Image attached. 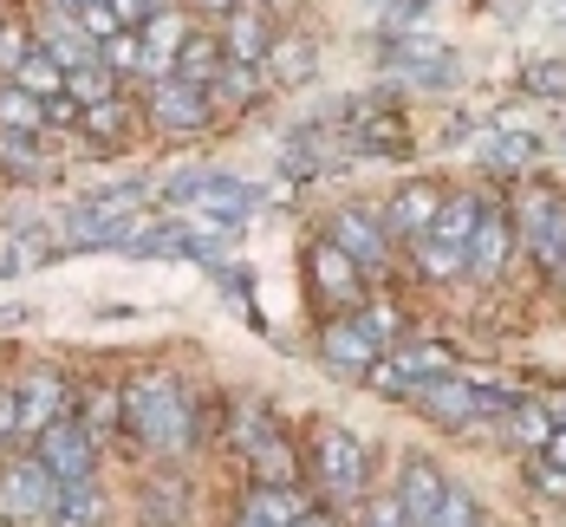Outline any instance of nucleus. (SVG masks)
I'll return each instance as SVG.
<instances>
[{
  "instance_id": "8",
  "label": "nucleus",
  "mask_w": 566,
  "mask_h": 527,
  "mask_svg": "<svg viewBox=\"0 0 566 527\" xmlns=\"http://www.w3.org/2000/svg\"><path fill=\"white\" fill-rule=\"evenodd\" d=\"M33 456L53 468L59 482H92V468H98V436H92L85 423L59 417V423H46V430L33 436Z\"/></svg>"
},
{
  "instance_id": "23",
  "label": "nucleus",
  "mask_w": 566,
  "mask_h": 527,
  "mask_svg": "<svg viewBox=\"0 0 566 527\" xmlns=\"http://www.w3.org/2000/svg\"><path fill=\"white\" fill-rule=\"evenodd\" d=\"M182 40H189V27L164 7V13L144 27V78H164V72L176 65V46H182Z\"/></svg>"
},
{
  "instance_id": "12",
  "label": "nucleus",
  "mask_w": 566,
  "mask_h": 527,
  "mask_svg": "<svg viewBox=\"0 0 566 527\" xmlns=\"http://www.w3.org/2000/svg\"><path fill=\"white\" fill-rule=\"evenodd\" d=\"M521 247L541 261V267H560L566 254V202L554 189H527L521 202Z\"/></svg>"
},
{
  "instance_id": "28",
  "label": "nucleus",
  "mask_w": 566,
  "mask_h": 527,
  "mask_svg": "<svg viewBox=\"0 0 566 527\" xmlns=\"http://www.w3.org/2000/svg\"><path fill=\"white\" fill-rule=\"evenodd\" d=\"M0 130H46V98H33L27 85L0 78Z\"/></svg>"
},
{
  "instance_id": "42",
  "label": "nucleus",
  "mask_w": 566,
  "mask_h": 527,
  "mask_svg": "<svg viewBox=\"0 0 566 527\" xmlns=\"http://www.w3.org/2000/svg\"><path fill=\"white\" fill-rule=\"evenodd\" d=\"M20 436V384H0V443Z\"/></svg>"
},
{
  "instance_id": "2",
  "label": "nucleus",
  "mask_w": 566,
  "mask_h": 527,
  "mask_svg": "<svg viewBox=\"0 0 566 527\" xmlns=\"http://www.w3.org/2000/svg\"><path fill=\"white\" fill-rule=\"evenodd\" d=\"M164 196H170L176 209H196L209 229H241L268 202L254 182H241V176H228V170H182V176H170Z\"/></svg>"
},
{
  "instance_id": "41",
  "label": "nucleus",
  "mask_w": 566,
  "mask_h": 527,
  "mask_svg": "<svg viewBox=\"0 0 566 527\" xmlns=\"http://www.w3.org/2000/svg\"><path fill=\"white\" fill-rule=\"evenodd\" d=\"M112 7H117V20H124V27H150L170 0H112Z\"/></svg>"
},
{
  "instance_id": "14",
  "label": "nucleus",
  "mask_w": 566,
  "mask_h": 527,
  "mask_svg": "<svg viewBox=\"0 0 566 527\" xmlns=\"http://www.w3.org/2000/svg\"><path fill=\"white\" fill-rule=\"evenodd\" d=\"M130 215L137 209H124V196L78 202V209H65V241L72 247H124L130 241Z\"/></svg>"
},
{
  "instance_id": "15",
  "label": "nucleus",
  "mask_w": 566,
  "mask_h": 527,
  "mask_svg": "<svg viewBox=\"0 0 566 527\" xmlns=\"http://www.w3.org/2000/svg\"><path fill=\"white\" fill-rule=\"evenodd\" d=\"M391 495H397V508L410 515V527H423L437 508H443L450 475L430 463V456H403V463H397V488H391Z\"/></svg>"
},
{
  "instance_id": "21",
  "label": "nucleus",
  "mask_w": 566,
  "mask_h": 527,
  "mask_svg": "<svg viewBox=\"0 0 566 527\" xmlns=\"http://www.w3.org/2000/svg\"><path fill=\"white\" fill-rule=\"evenodd\" d=\"M222 53L241 59V65H268L274 53V33H268V13L261 7H234L222 20Z\"/></svg>"
},
{
  "instance_id": "17",
  "label": "nucleus",
  "mask_w": 566,
  "mask_h": 527,
  "mask_svg": "<svg viewBox=\"0 0 566 527\" xmlns=\"http://www.w3.org/2000/svg\"><path fill=\"white\" fill-rule=\"evenodd\" d=\"M437 209H443V196L430 182H403L385 202V229H391V241H423V234L437 229Z\"/></svg>"
},
{
  "instance_id": "25",
  "label": "nucleus",
  "mask_w": 566,
  "mask_h": 527,
  "mask_svg": "<svg viewBox=\"0 0 566 527\" xmlns=\"http://www.w3.org/2000/svg\"><path fill=\"white\" fill-rule=\"evenodd\" d=\"M248 515L268 527H293L300 515H306V502H300V488L293 482H261L254 495H248Z\"/></svg>"
},
{
  "instance_id": "11",
  "label": "nucleus",
  "mask_w": 566,
  "mask_h": 527,
  "mask_svg": "<svg viewBox=\"0 0 566 527\" xmlns=\"http://www.w3.org/2000/svg\"><path fill=\"white\" fill-rule=\"evenodd\" d=\"M234 443H241V456L261 468V482H293L300 468H293V450H286L281 436H274V417L254 404L234 410Z\"/></svg>"
},
{
  "instance_id": "19",
  "label": "nucleus",
  "mask_w": 566,
  "mask_h": 527,
  "mask_svg": "<svg viewBox=\"0 0 566 527\" xmlns=\"http://www.w3.org/2000/svg\"><path fill=\"white\" fill-rule=\"evenodd\" d=\"M397 78L417 92H450V85H462V59L417 40V46H397Z\"/></svg>"
},
{
  "instance_id": "45",
  "label": "nucleus",
  "mask_w": 566,
  "mask_h": 527,
  "mask_svg": "<svg viewBox=\"0 0 566 527\" xmlns=\"http://www.w3.org/2000/svg\"><path fill=\"white\" fill-rule=\"evenodd\" d=\"M196 7H202V13H222V20H228V13H234L241 0H196Z\"/></svg>"
},
{
  "instance_id": "48",
  "label": "nucleus",
  "mask_w": 566,
  "mask_h": 527,
  "mask_svg": "<svg viewBox=\"0 0 566 527\" xmlns=\"http://www.w3.org/2000/svg\"><path fill=\"white\" fill-rule=\"evenodd\" d=\"M241 527H268V521H254V515H241Z\"/></svg>"
},
{
  "instance_id": "49",
  "label": "nucleus",
  "mask_w": 566,
  "mask_h": 527,
  "mask_svg": "<svg viewBox=\"0 0 566 527\" xmlns=\"http://www.w3.org/2000/svg\"><path fill=\"white\" fill-rule=\"evenodd\" d=\"M554 274H560V281H566V254H560V267H554Z\"/></svg>"
},
{
  "instance_id": "47",
  "label": "nucleus",
  "mask_w": 566,
  "mask_h": 527,
  "mask_svg": "<svg viewBox=\"0 0 566 527\" xmlns=\"http://www.w3.org/2000/svg\"><path fill=\"white\" fill-rule=\"evenodd\" d=\"M547 410H554V423H566V398H554V404H547Z\"/></svg>"
},
{
  "instance_id": "5",
  "label": "nucleus",
  "mask_w": 566,
  "mask_h": 527,
  "mask_svg": "<svg viewBox=\"0 0 566 527\" xmlns=\"http://www.w3.org/2000/svg\"><path fill=\"white\" fill-rule=\"evenodd\" d=\"M53 515H59V475L40 456H20V463L0 468V521L53 527Z\"/></svg>"
},
{
  "instance_id": "29",
  "label": "nucleus",
  "mask_w": 566,
  "mask_h": 527,
  "mask_svg": "<svg viewBox=\"0 0 566 527\" xmlns=\"http://www.w3.org/2000/svg\"><path fill=\"white\" fill-rule=\"evenodd\" d=\"M482 157L495 170H527L534 164V137L527 130H482Z\"/></svg>"
},
{
  "instance_id": "10",
  "label": "nucleus",
  "mask_w": 566,
  "mask_h": 527,
  "mask_svg": "<svg viewBox=\"0 0 566 527\" xmlns=\"http://www.w3.org/2000/svg\"><path fill=\"white\" fill-rule=\"evenodd\" d=\"M150 117L170 130V137H196L202 124H209V85H189V78H176V72H164V78H150Z\"/></svg>"
},
{
  "instance_id": "34",
  "label": "nucleus",
  "mask_w": 566,
  "mask_h": 527,
  "mask_svg": "<svg viewBox=\"0 0 566 527\" xmlns=\"http://www.w3.org/2000/svg\"><path fill=\"white\" fill-rule=\"evenodd\" d=\"M98 65H112V72H144V40L124 27V33H112L105 46H98Z\"/></svg>"
},
{
  "instance_id": "22",
  "label": "nucleus",
  "mask_w": 566,
  "mask_h": 527,
  "mask_svg": "<svg viewBox=\"0 0 566 527\" xmlns=\"http://www.w3.org/2000/svg\"><path fill=\"white\" fill-rule=\"evenodd\" d=\"M403 124H397L391 112H358L352 117V150L358 157H371V164H391V157H403Z\"/></svg>"
},
{
  "instance_id": "30",
  "label": "nucleus",
  "mask_w": 566,
  "mask_h": 527,
  "mask_svg": "<svg viewBox=\"0 0 566 527\" xmlns=\"http://www.w3.org/2000/svg\"><path fill=\"white\" fill-rule=\"evenodd\" d=\"M13 85H27L33 98H59V92H65V65H59V59L40 46V53H33L27 65H20V72H13Z\"/></svg>"
},
{
  "instance_id": "36",
  "label": "nucleus",
  "mask_w": 566,
  "mask_h": 527,
  "mask_svg": "<svg viewBox=\"0 0 566 527\" xmlns=\"http://www.w3.org/2000/svg\"><path fill=\"white\" fill-rule=\"evenodd\" d=\"M33 53H40V46H33L20 27H0V78H13V72H20Z\"/></svg>"
},
{
  "instance_id": "20",
  "label": "nucleus",
  "mask_w": 566,
  "mask_h": 527,
  "mask_svg": "<svg viewBox=\"0 0 566 527\" xmlns=\"http://www.w3.org/2000/svg\"><path fill=\"white\" fill-rule=\"evenodd\" d=\"M502 261H509V209L482 202V222H475V234H469V261H462V274L495 281V274H502Z\"/></svg>"
},
{
  "instance_id": "1",
  "label": "nucleus",
  "mask_w": 566,
  "mask_h": 527,
  "mask_svg": "<svg viewBox=\"0 0 566 527\" xmlns=\"http://www.w3.org/2000/svg\"><path fill=\"white\" fill-rule=\"evenodd\" d=\"M124 417L157 456H182L196 443V410H189V398H182V384L170 371H137L124 384Z\"/></svg>"
},
{
  "instance_id": "37",
  "label": "nucleus",
  "mask_w": 566,
  "mask_h": 527,
  "mask_svg": "<svg viewBox=\"0 0 566 527\" xmlns=\"http://www.w3.org/2000/svg\"><path fill=\"white\" fill-rule=\"evenodd\" d=\"M514 430H521V436H527V443H534V450H541V443H547V436H554V410H541V404H521L509 417Z\"/></svg>"
},
{
  "instance_id": "32",
  "label": "nucleus",
  "mask_w": 566,
  "mask_h": 527,
  "mask_svg": "<svg viewBox=\"0 0 566 527\" xmlns=\"http://www.w3.org/2000/svg\"><path fill=\"white\" fill-rule=\"evenodd\" d=\"M0 164L13 176L40 170V130H0Z\"/></svg>"
},
{
  "instance_id": "3",
  "label": "nucleus",
  "mask_w": 566,
  "mask_h": 527,
  "mask_svg": "<svg viewBox=\"0 0 566 527\" xmlns=\"http://www.w3.org/2000/svg\"><path fill=\"white\" fill-rule=\"evenodd\" d=\"M475 222H482V196H443V209H437V229L417 241V267H423L430 281H450V274H462Z\"/></svg>"
},
{
  "instance_id": "26",
  "label": "nucleus",
  "mask_w": 566,
  "mask_h": 527,
  "mask_svg": "<svg viewBox=\"0 0 566 527\" xmlns=\"http://www.w3.org/2000/svg\"><path fill=\"white\" fill-rule=\"evenodd\" d=\"M98 521H105V495H98V482H59L53 527H98Z\"/></svg>"
},
{
  "instance_id": "4",
  "label": "nucleus",
  "mask_w": 566,
  "mask_h": 527,
  "mask_svg": "<svg viewBox=\"0 0 566 527\" xmlns=\"http://www.w3.org/2000/svg\"><path fill=\"white\" fill-rule=\"evenodd\" d=\"M417 410L437 417V423H489V417H514L521 398L502 384H475V378H437L430 391H417Z\"/></svg>"
},
{
  "instance_id": "31",
  "label": "nucleus",
  "mask_w": 566,
  "mask_h": 527,
  "mask_svg": "<svg viewBox=\"0 0 566 527\" xmlns=\"http://www.w3.org/2000/svg\"><path fill=\"white\" fill-rule=\"evenodd\" d=\"M65 92H72L85 112L105 105V98H112V65H72V72H65Z\"/></svg>"
},
{
  "instance_id": "7",
  "label": "nucleus",
  "mask_w": 566,
  "mask_h": 527,
  "mask_svg": "<svg viewBox=\"0 0 566 527\" xmlns=\"http://www.w3.org/2000/svg\"><path fill=\"white\" fill-rule=\"evenodd\" d=\"M313 463H319V482L339 495V502H358L365 495V443L345 430V423H319L313 430Z\"/></svg>"
},
{
  "instance_id": "33",
  "label": "nucleus",
  "mask_w": 566,
  "mask_h": 527,
  "mask_svg": "<svg viewBox=\"0 0 566 527\" xmlns=\"http://www.w3.org/2000/svg\"><path fill=\"white\" fill-rule=\"evenodd\" d=\"M423 527H489V521H482V502H475L469 488H455V482H450V495H443V508H437V515H430Z\"/></svg>"
},
{
  "instance_id": "24",
  "label": "nucleus",
  "mask_w": 566,
  "mask_h": 527,
  "mask_svg": "<svg viewBox=\"0 0 566 527\" xmlns=\"http://www.w3.org/2000/svg\"><path fill=\"white\" fill-rule=\"evenodd\" d=\"M222 40H209V33H189L182 46H176V78H189V85H216V72H222Z\"/></svg>"
},
{
  "instance_id": "50",
  "label": "nucleus",
  "mask_w": 566,
  "mask_h": 527,
  "mask_svg": "<svg viewBox=\"0 0 566 527\" xmlns=\"http://www.w3.org/2000/svg\"><path fill=\"white\" fill-rule=\"evenodd\" d=\"M371 7H391V0H371Z\"/></svg>"
},
{
  "instance_id": "6",
  "label": "nucleus",
  "mask_w": 566,
  "mask_h": 527,
  "mask_svg": "<svg viewBox=\"0 0 566 527\" xmlns=\"http://www.w3.org/2000/svg\"><path fill=\"white\" fill-rule=\"evenodd\" d=\"M455 371V358L443 346H403V351H391V358H378L371 365V391H385V398H417V391H430L437 378H450Z\"/></svg>"
},
{
  "instance_id": "43",
  "label": "nucleus",
  "mask_w": 566,
  "mask_h": 527,
  "mask_svg": "<svg viewBox=\"0 0 566 527\" xmlns=\"http://www.w3.org/2000/svg\"><path fill=\"white\" fill-rule=\"evenodd\" d=\"M365 527H410V515L397 508V495H385V502H371V508H365Z\"/></svg>"
},
{
  "instance_id": "27",
  "label": "nucleus",
  "mask_w": 566,
  "mask_h": 527,
  "mask_svg": "<svg viewBox=\"0 0 566 527\" xmlns=\"http://www.w3.org/2000/svg\"><path fill=\"white\" fill-rule=\"evenodd\" d=\"M313 65H319V46H313V40H300V33L274 40V53H268V72H274L281 85H306V78H313Z\"/></svg>"
},
{
  "instance_id": "44",
  "label": "nucleus",
  "mask_w": 566,
  "mask_h": 527,
  "mask_svg": "<svg viewBox=\"0 0 566 527\" xmlns=\"http://www.w3.org/2000/svg\"><path fill=\"white\" fill-rule=\"evenodd\" d=\"M541 463H554V468L566 475V423H554V436L541 443Z\"/></svg>"
},
{
  "instance_id": "40",
  "label": "nucleus",
  "mask_w": 566,
  "mask_h": 527,
  "mask_svg": "<svg viewBox=\"0 0 566 527\" xmlns=\"http://www.w3.org/2000/svg\"><path fill=\"white\" fill-rule=\"evenodd\" d=\"M85 130H92V137H117V130H124V112H117V98L92 105V112H85Z\"/></svg>"
},
{
  "instance_id": "18",
  "label": "nucleus",
  "mask_w": 566,
  "mask_h": 527,
  "mask_svg": "<svg viewBox=\"0 0 566 527\" xmlns=\"http://www.w3.org/2000/svg\"><path fill=\"white\" fill-rule=\"evenodd\" d=\"M59 417H65V378H59L53 365L27 371V378H20V436H40Z\"/></svg>"
},
{
  "instance_id": "39",
  "label": "nucleus",
  "mask_w": 566,
  "mask_h": 527,
  "mask_svg": "<svg viewBox=\"0 0 566 527\" xmlns=\"http://www.w3.org/2000/svg\"><path fill=\"white\" fill-rule=\"evenodd\" d=\"M358 319L378 333V346H385V339H397V306H391V299H371V306H358Z\"/></svg>"
},
{
  "instance_id": "13",
  "label": "nucleus",
  "mask_w": 566,
  "mask_h": 527,
  "mask_svg": "<svg viewBox=\"0 0 566 527\" xmlns=\"http://www.w3.org/2000/svg\"><path fill=\"white\" fill-rule=\"evenodd\" d=\"M319 358H326L339 378H371V365L385 358V346H378V333H371L358 313H345V319H333V326L319 333Z\"/></svg>"
},
{
  "instance_id": "38",
  "label": "nucleus",
  "mask_w": 566,
  "mask_h": 527,
  "mask_svg": "<svg viewBox=\"0 0 566 527\" xmlns=\"http://www.w3.org/2000/svg\"><path fill=\"white\" fill-rule=\"evenodd\" d=\"M117 417H124V398H117V391H98V398L85 404V430H92V436H105Z\"/></svg>"
},
{
  "instance_id": "35",
  "label": "nucleus",
  "mask_w": 566,
  "mask_h": 527,
  "mask_svg": "<svg viewBox=\"0 0 566 527\" xmlns=\"http://www.w3.org/2000/svg\"><path fill=\"white\" fill-rule=\"evenodd\" d=\"M521 85H527V92H547V98H560V92H566V59H534V65L521 72Z\"/></svg>"
},
{
  "instance_id": "16",
  "label": "nucleus",
  "mask_w": 566,
  "mask_h": 527,
  "mask_svg": "<svg viewBox=\"0 0 566 527\" xmlns=\"http://www.w3.org/2000/svg\"><path fill=\"white\" fill-rule=\"evenodd\" d=\"M306 274H313V287L326 293L333 306H358V293H365V267L345 254L333 234H326V241H313V254H306Z\"/></svg>"
},
{
  "instance_id": "9",
  "label": "nucleus",
  "mask_w": 566,
  "mask_h": 527,
  "mask_svg": "<svg viewBox=\"0 0 566 527\" xmlns=\"http://www.w3.org/2000/svg\"><path fill=\"white\" fill-rule=\"evenodd\" d=\"M333 241H339L345 254L365 267V274H385V261H391V229H385V209H365V202H345L339 215H333Z\"/></svg>"
},
{
  "instance_id": "46",
  "label": "nucleus",
  "mask_w": 566,
  "mask_h": 527,
  "mask_svg": "<svg viewBox=\"0 0 566 527\" xmlns=\"http://www.w3.org/2000/svg\"><path fill=\"white\" fill-rule=\"evenodd\" d=\"M293 527H339V521H333V515H313V508H306V515H300Z\"/></svg>"
}]
</instances>
